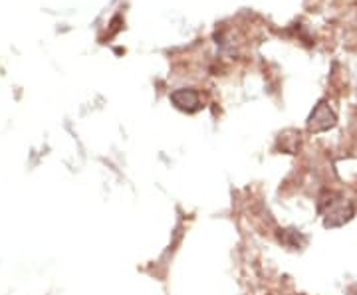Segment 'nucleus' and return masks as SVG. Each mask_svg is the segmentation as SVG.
I'll list each match as a JSON object with an SVG mask.
<instances>
[{
	"label": "nucleus",
	"instance_id": "7ed1b4c3",
	"mask_svg": "<svg viewBox=\"0 0 357 295\" xmlns=\"http://www.w3.org/2000/svg\"><path fill=\"white\" fill-rule=\"evenodd\" d=\"M171 102L177 105L183 111H199L201 109V95L195 90H178L171 95Z\"/></svg>",
	"mask_w": 357,
	"mask_h": 295
},
{
	"label": "nucleus",
	"instance_id": "f03ea898",
	"mask_svg": "<svg viewBox=\"0 0 357 295\" xmlns=\"http://www.w3.org/2000/svg\"><path fill=\"white\" fill-rule=\"evenodd\" d=\"M335 113H333V109L330 107V103L328 102H321L314 109V113L310 115V121H307V129L312 131V133H321V131H328V129H332L335 125Z\"/></svg>",
	"mask_w": 357,
	"mask_h": 295
},
{
	"label": "nucleus",
	"instance_id": "f257e3e1",
	"mask_svg": "<svg viewBox=\"0 0 357 295\" xmlns=\"http://www.w3.org/2000/svg\"><path fill=\"white\" fill-rule=\"evenodd\" d=\"M354 214H356L354 205L340 194H330V200L321 202V216H324L326 228L344 226L345 222L354 218Z\"/></svg>",
	"mask_w": 357,
	"mask_h": 295
}]
</instances>
